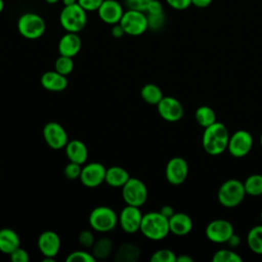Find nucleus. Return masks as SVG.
Wrapping results in <instances>:
<instances>
[{
    "instance_id": "f03ea898",
    "label": "nucleus",
    "mask_w": 262,
    "mask_h": 262,
    "mask_svg": "<svg viewBox=\"0 0 262 262\" xmlns=\"http://www.w3.org/2000/svg\"><path fill=\"white\" fill-rule=\"evenodd\" d=\"M139 231L150 241H162L170 232L169 219L160 211L143 214Z\"/></svg>"
},
{
    "instance_id": "423d86ee",
    "label": "nucleus",
    "mask_w": 262,
    "mask_h": 262,
    "mask_svg": "<svg viewBox=\"0 0 262 262\" xmlns=\"http://www.w3.org/2000/svg\"><path fill=\"white\" fill-rule=\"evenodd\" d=\"M119 222L117 213L107 206H98L89 214L90 227L97 232L112 231Z\"/></svg>"
},
{
    "instance_id": "4468645a",
    "label": "nucleus",
    "mask_w": 262,
    "mask_h": 262,
    "mask_svg": "<svg viewBox=\"0 0 262 262\" xmlns=\"http://www.w3.org/2000/svg\"><path fill=\"white\" fill-rule=\"evenodd\" d=\"M106 168L98 162H92L82 167L80 180L87 187H97L105 179Z\"/></svg>"
},
{
    "instance_id": "72a5a7b5",
    "label": "nucleus",
    "mask_w": 262,
    "mask_h": 262,
    "mask_svg": "<svg viewBox=\"0 0 262 262\" xmlns=\"http://www.w3.org/2000/svg\"><path fill=\"white\" fill-rule=\"evenodd\" d=\"M147 24H148V29L152 31H159L161 30L164 25H165V14L164 12L161 13H156V14H147Z\"/></svg>"
},
{
    "instance_id": "4be33fe9",
    "label": "nucleus",
    "mask_w": 262,
    "mask_h": 262,
    "mask_svg": "<svg viewBox=\"0 0 262 262\" xmlns=\"http://www.w3.org/2000/svg\"><path fill=\"white\" fill-rule=\"evenodd\" d=\"M20 247V238L15 230L4 227L0 229V252L10 255L15 249Z\"/></svg>"
},
{
    "instance_id": "4c0bfd02",
    "label": "nucleus",
    "mask_w": 262,
    "mask_h": 262,
    "mask_svg": "<svg viewBox=\"0 0 262 262\" xmlns=\"http://www.w3.org/2000/svg\"><path fill=\"white\" fill-rule=\"evenodd\" d=\"M151 0H125L128 9H134L145 12L149 2Z\"/></svg>"
},
{
    "instance_id": "6e6552de",
    "label": "nucleus",
    "mask_w": 262,
    "mask_h": 262,
    "mask_svg": "<svg viewBox=\"0 0 262 262\" xmlns=\"http://www.w3.org/2000/svg\"><path fill=\"white\" fill-rule=\"evenodd\" d=\"M120 25L123 27L125 34L129 36H140L148 29L147 15L143 11L128 9L124 11Z\"/></svg>"
},
{
    "instance_id": "c03bdc74",
    "label": "nucleus",
    "mask_w": 262,
    "mask_h": 262,
    "mask_svg": "<svg viewBox=\"0 0 262 262\" xmlns=\"http://www.w3.org/2000/svg\"><path fill=\"white\" fill-rule=\"evenodd\" d=\"M226 244H228L231 248H236V247H238L239 244H241V238H239L238 235H236L235 233H233V234L229 237V239L227 241Z\"/></svg>"
},
{
    "instance_id": "09e8293b",
    "label": "nucleus",
    "mask_w": 262,
    "mask_h": 262,
    "mask_svg": "<svg viewBox=\"0 0 262 262\" xmlns=\"http://www.w3.org/2000/svg\"><path fill=\"white\" fill-rule=\"evenodd\" d=\"M60 0H45V2L46 3H48V4H56V3H58Z\"/></svg>"
},
{
    "instance_id": "a211bd4d",
    "label": "nucleus",
    "mask_w": 262,
    "mask_h": 262,
    "mask_svg": "<svg viewBox=\"0 0 262 262\" xmlns=\"http://www.w3.org/2000/svg\"><path fill=\"white\" fill-rule=\"evenodd\" d=\"M82 47V41L78 33L67 32L58 41L57 49L59 55L74 57L79 53Z\"/></svg>"
},
{
    "instance_id": "7c9ffc66",
    "label": "nucleus",
    "mask_w": 262,
    "mask_h": 262,
    "mask_svg": "<svg viewBox=\"0 0 262 262\" xmlns=\"http://www.w3.org/2000/svg\"><path fill=\"white\" fill-rule=\"evenodd\" d=\"M54 68H55V71L58 72L59 74L63 76H69L74 70L73 57L59 55V57H57V59L55 60Z\"/></svg>"
},
{
    "instance_id": "a19ab883",
    "label": "nucleus",
    "mask_w": 262,
    "mask_h": 262,
    "mask_svg": "<svg viewBox=\"0 0 262 262\" xmlns=\"http://www.w3.org/2000/svg\"><path fill=\"white\" fill-rule=\"evenodd\" d=\"M147 14H156L163 12V5L159 0H151L145 10Z\"/></svg>"
},
{
    "instance_id": "3c124183",
    "label": "nucleus",
    "mask_w": 262,
    "mask_h": 262,
    "mask_svg": "<svg viewBox=\"0 0 262 262\" xmlns=\"http://www.w3.org/2000/svg\"><path fill=\"white\" fill-rule=\"evenodd\" d=\"M260 144H261V146H262V133H261V135H260Z\"/></svg>"
},
{
    "instance_id": "0eeeda50",
    "label": "nucleus",
    "mask_w": 262,
    "mask_h": 262,
    "mask_svg": "<svg viewBox=\"0 0 262 262\" xmlns=\"http://www.w3.org/2000/svg\"><path fill=\"white\" fill-rule=\"evenodd\" d=\"M147 195L146 185L138 178L130 177L122 186V196L126 205L141 207L146 202Z\"/></svg>"
},
{
    "instance_id": "7ed1b4c3",
    "label": "nucleus",
    "mask_w": 262,
    "mask_h": 262,
    "mask_svg": "<svg viewBox=\"0 0 262 262\" xmlns=\"http://www.w3.org/2000/svg\"><path fill=\"white\" fill-rule=\"evenodd\" d=\"M244 182L238 179H227L219 187L217 198L219 203L225 208L237 207L246 196Z\"/></svg>"
},
{
    "instance_id": "aec40b11",
    "label": "nucleus",
    "mask_w": 262,
    "mask_h": 262,
    "mask_svg": "<svg viewBox=\"0 0 262 262\" xmlns=\"http://www.w3.org/2000/svg\"><path fill=\"white\" fill-rule=\"evenodd\" d=\"M169 227L170 232L175 235H186L192 229V220L186 213L175 212L169 218Z\"/></svg>"
},
{
    "instance_id": "ddd939ff",
    "label": "nucleus",
    "mask_w": 262,
    "mask_h": 262,
    "mask_svg": "<svg viewBox=\"0 0 262 262\" xmlns=\"http://www.w3.org/2000/svg\"><path fill=\"white\" fill-rule=\"evenodd\" d=\"M166 179L173 185L182 184L188 175V164L181 157H174L170 159L166 165L165 170Z\"/></svg>"
},
{
    "instance_id": "6ab92c4d",
    "label": "nucleus",
    "mask_w": 262,
    "mask_h": 262,
    "mask_svg": "<svg viewBox=\"0 0 262 262\" xmlns=\"http://www.w3.org/2000/svg\"><path fill=\"white\" fill-rule=\"evenodd\" d=\"M40 83L44 89L52 92H60L68 87L67 76L59 74L55 70L45 72L41 76Z\"/></svg>"
},
{
    "instance_id": "cd10ccee",
    "label": "nucleus",
    "mask_w": 262,
    "mask_h": 262,
    "mask_svg": "<svg viewBox=\"0 0 262 262\" xmlns=\"http://www.w3.org/2000/svg\"><path fill=\"white\" fill-rule=\"evenodd\" d=\"M194 118L198 124L204 128H207L216 122V114L214 110L208 105H201L198 107L194 113Z\"/></svg>"
},
{
    "instance_id": "9d476101",
    "label": "nucleus",
    "mask_w": 262,
    "mask_h": 262,
    "mask_svg": "<svg viewBox=\"0 0 262 262\" xmlns=\"http://www.w3.org/2000/svg\"><path fill=\"white\" fill-rule=\"evenodd\" d=\"M43 137L47 145L52 149L64 148L69 142L66 129L57 122H48L43 128Z\"/></svg>"
},
{
    "instance_id": "c756f323",
    "label": "nucleus",
    "mask_w": 262,
    "mask_h": 262,
    "mask_svg": "<svg viewBox=\"0 0 262 262\" xmlns=\"http://www.w3.org/2000/svg\"><path fill=\"white\" fill-rule=\"evenodd\" d=\"M213 262H242V257L231 249L218 250L212 257Z\"/></svg>"
},
{
    "instance_id": "5701e85b",
    "label": "nucleus",
    "mask_w": 262,
    "mask_h": 262,
    "mask_svg": "<svg viewBox=\"0 0 262 262\" xmlns=\"http://www.w3.org/2000/svg\"><path fill=\"white\" fill-rule=\"evenodd\" d=\"M130 177L131 176L126 169L119 166H113L106 169L104 182H106L110 186L122 188V186L129 180Z\"/></svg>"
},
{
    "instance_id": "20e7f679",
    "label": "nucleus",
    "mask_w": 262,
    "mask_h": 262,
    "mask_svg": "<svg viewBox=\"0 0 262 262\" xmlns=\"http://www.w3.org/2000/svg\"><path fill=\"white\" fill-rule=\"evenodd\" d=\"M59 23L66 32L79 33L87 25V11L78 3L63 6L59 13Z\"/></svg>"
},
{
    "instance_id": "393cba45",
    "label": "nucleus",
    "mask_w": 262,
    "mask_h": 262,
    "mask_svg": "<svg viewBox=\"0 0 262 262\" xmlns=\"http://www.w3.org/2000/svg\"><path fill=\"white\" fill-rule=\"evenodd\" d=\"M141 98L148 104L157 105L164 97L161 88L152 83L145 84L140 90Z\"/></svg>"
},
{
    "instance_id": "a18cd8bd",
    "label": "nucleus",
    "mask_w": 262,
    "mask_h": 262,
    "mask_svg": "<svg viewBox=\"0 0 262 262\" xmlns=\"http://www.w3.org/2000/svg\"><path fill=\"white\" fill-rule=\"evenodd\" d=\"M212 2H213V0H191V4L199 8L208 7Z\"/></svg>"
},
{
    "instance_id": "9b49d317",
    "label": "nucleus",
    "mask_w": 262,
    "mask_h": 262,
    "mask_svg": "<svg viewBox=\"0 0 262 262\" xmlns=\"http://www.w3.org/2000/svg\"><path fill=\"white\" fill-rule=\"evenodd\" d=\"M206 236L209 241L216 244L227 243L229 237L234 233L232 224L225 219H215L206 227Z\"/></svg>"
},
{
    "instance_id": "79ce46f5",
    "label": "nucleus",
    "mask_w": 262,
    "mask_h": 262,
    "mask_svg": "<svg viewBox=\"0 0 262 262\" xmlns=\"http://www.w3.org/2000/svg\"><path fill=\"white\" fill-rule=\"evenodd\" d=\"M111 33H112L113 37H115V38H121V37H123L124 35H126V34H125V31H124L123 27L120 25V23L112 26V31H111Z\"/></svg>"
},
{
    "instance_id": "c9c22d12",
    "label": "nucleus",
    "mask_w": 262,
    "mask_h": 262,
    "mask_svg": "<svg viewBox=\"0 0 262 262\" xmlns=\"http://www.w3.org/2000/svg\"><path fill=\"white\" fill-rule=\"evenodd\" d=\"M78 241L84 248H92L93 244L95 243V237L91 230L85 229L79 233Z\"/></svg>"
},
{
    "instance_id": "2f4dec72",
    "label": "nucleus",
    "mask_w": 262,
    "mask_h": 262,
    "mask_svg": "<svg viewBox=\"0 0 262 262\" xmlns=\"http://www.w3.org/2000/svg\"><path fill=\"white\" fill-rule=\"evenodd\" d=\"M176 254L169 249H160L156 251L151 257L150 262H176Z\"/></svg>"
},
{
    "instance_id": "de8ad7c7",
    "label": "nucleus",
    "mask_w": 262,
    "mask_h": 262,
    "mask_svg": "<svg viewBox=\"0 0 262 262\" xmlns=\"http://www.w3.org/2000/svg\"><path fill=\"white\" fill-rule=\"evenodd\" d=\"M61 2L63 4V6H70V5L78 3V0H61Z\"/></svg>"
},
{
    "instance_id": "2eb2a0df",
    "label": "nucleus",
    "mask_w": 262,
    "mask_h": 262,
    "mask_svg": "<svg viewBox=\"0 0 262 262\" xmlns=\"http://www.w3.org/2000/svg\"><path fill=\"white\" fill-rule=\"evenodd\" d=\"M159 115L168 122H176L183 116V106L181 102L172 96H164L157 104Z\"/></svg>"
},
{
    "instance_id": "412c9836",
    "label": "nucleus",
    "mask_w": 262,
    "mask_h": 262,
    "mask_svg": "<svg viewBox=\"0 0 262 262\" xmlns=\"http://www.w3.org/2000/svg\"><path fill=\"white\" fill-rule=\"evenodd\" d=\"M64 149L66 156L70 162H74L80 165L86 163L88 159V148L83 141L79 139L69 140Z\"/></svg>"
},
{
    "instance_id": "dca6fc26",
    "label": "nucleus",
    "mask_w": 262,
    "mask_h": 262,
    "mask_svg": "<svg viewBox=\"0 0 262 262\" xmlns=\"http://www.w3.org/2000/svg\"><path fill=\"white\" fill-rule=\"evenodd\" d=\"M37 245L39 251L44 257L55 258L60 250L61 241L55 231L45 230L39 235Z\"/></svg>"
},
{
    "instance_id": "c85d7f7f",
    "label": "nucleus",
    "mask_w": 262,
    "mask_h": 262,
    "mask_svg": "<svg viewBox=\"0 0 262 262\" xmlns=\"http://www.w3.org/2000/svg\"><path fill=\"white\" fill-rule=\"evenodd\" d=\"M244 187L246 193L252 196H258L262 194V175L252 174L244 181Z\"/></svg>"
},
{
    "instance_id": "603ef678",
    "label": "nucleus",
    "mask_w": 262,
    "mask_h": 262,
    "mask_svg": "<svg viewBox=\"0 0 262 262\" xmlns=\"http://www.w3.org/2000/svg\"><path fill=\"white\" fill-rule=\"evenodd\" d=\"M260 218H261V224H262V210H261V214H260Z\"/></svg>"
},
{
    "instance_id": "473e14b6",
    "label": "nucleus",
    "mask_w": 262,
    "mask_h": 262,
    "mask_svg": "<svg viewBox=\"0 0 262 262\" xmlns=\"http://www.w3.org/2000/svg\"><path fill=\"white\" fill-rule=\"evenodd\" d=\"M67 262H95L96 259L92 253H88L84 250H78L70 253L66 259Z\"/></svg>"
},
{
    "instance_id": "a878e982",
    "label": "nucleus",
    "mask_w": 262,
    "mask_h": 262,
    "mask_svg": "<svg viewBox=\"0 0 262 262\" xmlns=\"http://www.w3.org/2000/svg\"><path fill=\"white\" fill-rule=\"evenodd\" d=\"M113 251V242L108 237H100L92 246V255L95 259L104 260L110 257Z\"/></svg>"
},
{
    "instance_id": "58836bf2",
    "label": "nucleus",
    "mask_w": 262,
    "mask_h": 262,
    "mask_svg": "<svg viewBox=\"0 0 262 262\" xmlns=\"http://www.w3.org/2000/svg\"><path fill=\"white\" fill-rule=\"evenodd\" d=\"M103 0H78V4L87 12L88 11H97Z\"/></svg>"
},
{
    "instance_id": "f257e3e1",
    "label": "nucleus",
    "mask_w": 262,
    "mask_h": 262,
    "mask_svg": "<svg viewBox=\"0 0 262 262\" xmlns=\"http://www.w3.org/2000/svg\"><path fill=\"white\" fill-rule=\"evenodd\" d=\"M229 132L226 126L221 122H215L205 128L202 144L205 151L211 156H218L227 149Z\"/></svg>"
},
{
    "instance_id": "bb28decb",
    "label": "nucleus",
    "mask_w": 262,
    "mask_h": 262,
    "mask_svg": "<svg viewBox=\"0 0 262 262\" xmlns=\"http://www.w3.org/2000/svg\"><path fill=\"white\" fill-rule=\"evenodd\" d=\"M247 243L253 253L262 255V224L256 225L249 230Z\"/></svg>"
},
{
    "instance_id": "b1692460",
    "label": "nucleus",
    "mask_w": 262,
    "mask_h": 262,
    "mask_svg": "<svg viewBox=\"0 0 262 262\" xmlns=\"http://www.w3.org/2000/svg\"><path fill=\"white\" fill-rule=\"evenodd\" d=\"M140 249L131 243H124L118 249L115 255L117 262H135L140 257Z\"/></svg>"
},
{
    "instance_id": "8fccbe9b",
    "label": "nucleus",
    "mask_w": 262,
    "mask_h": 262,
    "mask_svg": "<svg viewBox=\"0 0 262 262\" xmlns=\"http://www.w3.org/2000/svg\"><path fill=\"white\" fill-rule=\"evenodd\" d=\"M4 0H0V13L3 11V9H4Z\"/></svg>"
},
{
    "instance_id": "37998d69",
    "label": "nucleus",
    "mask_w": 262,
    "mask_h": 262,
    "mask_svg": "<svg viewBox=\"0 0 262 262\" xmlns=\"http://www.w3.org/2000/svg\"><path fill=\"white\" fill-rule=\"evenodd\" d=\"M160 212L165 216V217H167L168 219L175 213V211H174V209L170 206V205H166V206H163L162 208H161V210H160Z\"/></svg>"
},
{
    "instance_id": "e433bc0d",
    "label": "nucleus",
    "mask_w": 262,
    "mask_h": 262,
    "mask_svg": "<svg viewBox=\"0 0 262 262\" xmlns=\"http://www.w3.org/2000/svg\"><path fill=\"white\" fill-rule=\"evenodd\" d=\"M10 260L12 262H28L30 260V255L29 253L23 249L21 247H18L17 249H15L10 255Z\"/></svg>"
},
{
    "instance_id": "f8f14e48",
    "label": "nucleus",
    "mask_w": 262,
    "mask_h": 262,
    "mask_svg": "<svg viewBox=\"0 0 262 262\" xmlns=\"http://www.w3.org/2000/svg\"><path fill=\"white\" fill-rule=\"evenodd\" d=\"M142 217L140 207L126 205L119 214V223L123 231L135 233L140 229Z\"/></svg>"
},
{
    "instance_id": "f704fd0d",
    "label": "nucleus",
    "mask_w": 262,
    "mask_h": 262,
    "mask_svg": "<svg viewBox=\"0 0 262 262\" xmlns=\"http://www.w3.org/2000/svg\"><path fill=\"white\" fill-rule=\"evenodd\" d=\"M81 171H82V165L74 162H69V164H67V166L64 167L63 173L69 180H75L77 178H80Z\"/></svg>"
},
{
    "instance_id": "49530a36",
    "label": "nucleus",
    "mask_w": 262,
    "mask_h": 262,
    "mask_svg": "<svg viewBox=\"0 0 262 262\" xmlns=\"http://www.w3.org/2000/svg\"><path fill=\"white\" fill-rule=\"evenodd\" d=\"M193 259L188 255H180L176 257V262H192Z\"/></svg>"
},
{
    "instance_id": "1a4fd4ad",
    "label": "nucleus",
    "mask_w": 262,
    "mask_h": 262,
    "mask_svg": "<svg viewBox=\"0 0 262 262\" xmlns=\"http://www.w3.org/2000/svg\"><path fill=\"white\" fill-rule=\"evenodd\" d=\"M253 146V137L246 130H237L229 136L227 150L234 158H244Z\"/></svg>"
},
{
    "instance_id": "ea45409f",
    "label": "nucleus",
    "mask_w": 262,
    "mask_h": 262,
    "mask_svg": "<svg viewBox=\"0 0 262 262\" xmlns=\"http://www.w3.org/2000/svg\"><path fill=\"white\" fill-rule=\"evenodd\" d=\"M169 6L176 10H184L191 5V0H165Z\"/></svg>"
},
{
    "instance_id": "39448f33",
    "label": "nucleus",
    "mask_w": 262,
    "mask_h": 262,
    "mask_svg": "<svg viewBox=\"0 0 262 262\" xmlns=\"http://www.w3.org/2000/svg\"><path fill=\"white\" fill-rule=\"evenodd\" d=\"M17 31L26 39L35 40L46 31L44 18L35 12H25L17 19Z\"/></svg>"
},
{
    "instance_id": "f3484780",
    "label": "nucleus",
    "mask_w": 262,
    "mask_h": 262,
    "mask_svg": "<svg viewBox=\"0 0 262 262\" xmlns=\"http://www.w3.org/2000/svg\"><path fill=\"white\" fill-rule=\"evenodd\" d=\"M97 14L104 24L113 26L120 23L124 14V9L117 0H103L97 9Z\"/></svg>"
}]
</instances>
